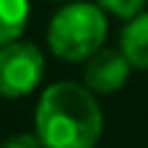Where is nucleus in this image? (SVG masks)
Wrapping results in <instances>:
<instances>
[{
	"instance_id": "f257e3e1",
	"label": "nucleus",
	"mask_w": 148,
	"mask_h": 148,
	"mask_svg": "<svg viewBox=\"0 0 148 148\" xmlns=\"http://www.w3.org/2000/svg\"><path fill=\"white\" fill-rule=\"evenodd\" d=\"M34 125L44 148H94L104 130V114L88 86L60 81L39 96Z\"/></svg>"
},
{
	"instance_id": "f03ea898",
	"label": "nucleus",
	"mask_w": 148,
	"mask_h": 148,
	"mask_svg": "<svg viewBox=\"0 0 148 148\" xmlns=\"http://www.w3.org/2000/svg\"><path fill=\"white\" fill-rule=\"evenodd\" d=\"M107 16L99 3H68L62 5L49 26H47V44L55 57L65 62H83L91 60L107 42Z\"/></svg>"
},
{
	"instance_id": "7ed1b4c3",
	"label": "nucleus",
	"mask_w": 148,
	"mask_h": 148,
	"mask_svg": "<svg viewBox=\"0 0 148 148\" xmlns=\"http://www.w3.org/2000/svg\"><path fill=\"white\" fill-rule=\"evenodd\" d=\"M44 75V55L31 42H10L0 47V96H29Z\"/></svg>"
},
{
	"instance_id": "20e7f679",
	"label": "nucleus",
	"mask_w": 148,
	"mask_h": 148,
	"mask_svg": "<svg viewBox=\"0 0 148 148\" xmlns=\"http://www.w3.org/2000/svg\"><path fill=\"white\" fill-rule=\"evenodd\" d=\"M130 60L122 49H99L91 60H86V86L94 94H114L120 91L130 78Z\"/></svg>"
},
{
	"instance_id": "39448f33",
	"label": "nucleus",
	"mask_w": 148,
	"mask_h": 148,
	"mask_svg": "<svg viewBox=\"0 0 148 148\" xmlns=\"http://www.w3.org/2000/svg\"><path fill=\"white\" fill-rule=\"evenodd\" d=\"M120 49L130 60L133 68L148 70V13L130 18L120 36Z\"/></svg>"
},
{
	"instance_id": "423d86ee",
	"label": "nucleus",
	"mask_w": 148,
	"mask_h": 148,
	"mask_svg": "<svg viewBox=\"0 0 148 148\" xmlns=\"http://www.w3.org/2000/svg\"><path fill=\"white\" fill-rule=\"evenodd\" d=\"M29 23V0H0V47L21 39Z\"/></svg>"
},
{
	"instance_id": "0eeeda50",
	"label": "nucleus",
	"mask_w": 148,
	"mask_h": 148,
	"mask_svg": "<svg viewBox=\"0 0 148 148\" xmlns=\"http://www.w3.org/2000/svg\"><path fill=\"white\" fill-rule=\"evenodd\" d=\"M96 3L101 5L104 13H112L117 18H125V21L140 16V10L146 5V0H96Z\"/></svg>"
},
{
	"instance_id": "6e6552de",
	"label": "nucleus",
	"mask_w": 148,
	"mask_h": 148,
	"mask_svg": "<svg viewBox=\"0 0 148 148\" xmlns=\"http://www.w3.org/2000/svg\"><path fill=\"white\" fill-rule=\"evenodd\" d=\"M0 148H44L42 146V140H39V135H31V133H21V135H10V138H5Z\"/></svg>"
}]
</instances>
